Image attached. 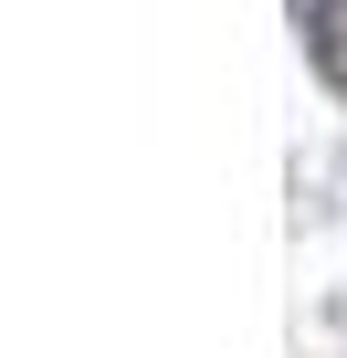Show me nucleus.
<instances>
[{
  "label": "nucleus",
  "mask_w": 347,
  "mask_h": 358,
  "mask_svg": "<svg viewBox=\"0 0 347 358\" xmlns=\"http://www.w3.org/2000/svg\"><path fill=\"white\" fill-rule=\"evenodd\" d=\"M305 32H316V74L347 95V0H316V22H305Z\"/></svg>",
  "instance_id": "nucleus-1"
}]
</instances>
